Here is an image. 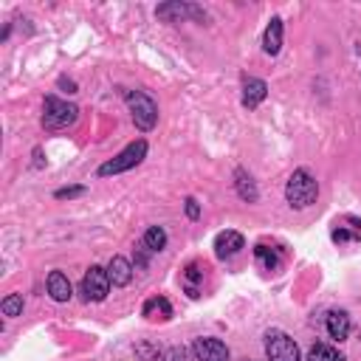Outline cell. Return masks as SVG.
<instances>
[{"label":"cell","instance_id":"6da1fadb","mask_svg":"<svg viewBox=\"0 0 361 361\" xmlns=\"http://www.w3.org/2000/svg\"><path fill=\"white\" fill-rule=\"evenodd\" d=\"M319 197V183L316 178L307 172V169H296L288 183H285V200L293 206V209H307L313 206Z\"/></svg>","mask_w":361,"mask_h":361},{"label":"cell","instance_id":"7a4b0ae2","mask_svg":"<svg viewBox=\"0 0 361 361\" xmlns=\"http://www.w3.org/2000/svg\"><path fill=\"white\" fill-rule=\"evenodd\" d=\"M124 99H127V107H130V113H133L135 127L144 130V133L152 130L155 121H158V104H155L147 93H141V90H127Z\"/></svg>","mask_w":361,"mask_h":361},{"label":"cell","instance_id":"3957f363","mask_svg":"<svg viewBox=\"0 0 361 361\" xmlns=\"http://www.w3.org/2000/svg\"><path fill=\"white\" fill-rule=\"evenodd\" d=\"M144 155H147V141H144V138H138V141H133L130 147H124V149H121L116 158L104 161V164L99 166V175H102V178H107V175L127 172V169L138 166V164L144 161Z\"/></svg>","mask_w":361,"mask_h":361},{"label":"cell","instance_id":"277c9868","mask_svg":"<svg viewBox=\"0 0 361 361\" xmlns=\"http://www.w3.org/2000/svg\"><path fill=\"white\" fill-rule=\"evenodd\" d=\"M79 116V107L76 104H68L56 96H48L45 99V107H42V127L45 130H62L68 124H73Z\"/></svg>","mask_w":361,"mask_h":361},{"label":"cell","instance_id":"5b68a950","mask_svg":"<svg viewBox=\"0 0 361 361\" xmlns=\"http://www.w3.org/2000/svg\"><path fill=\"white\" fill-rule=\"evenodd\" d=\"M265 355L268 361H299L296 341L282 330H268L265 336Z\"/></svg>","mask_w":361,"mask_h":361},{"label":"cell","instance_id":"8992f818","mask_svg":"<svg viewBox=\"0 0 361 361\" xmlns=\"http://www.w3.org/2000/svg\"><path fill=\"white\" fill-rule=\"evenodd\" d=\"M110 285H113V282H110V276H107V268L90 265L87 274L82 276V296H85V302H102V299L107 296Z\"/></svg>","mask_w":361,"mask_h":361},{"label":"cell","instance_id":"52a82bcc","mask_svg":"<svg viewBox=\"0 0 361 361\" xmlns=\"http://www.w3.org/2000/svg\"><path fill=\"white\" fill-rule=\"evenodd\" d=\"M192 353L197 361H228V347L220 338H195Z\"/></svg>","mask_w":361,"mask_h":361},{"label":"cell","instance_id":"ba28073f","mask_svg":"<svg viewBox=\"0 0 361 361\" xmlns=\"http://www.w3.org/2000/svg\"><path fill=\"white\" fill-rule=\"evenodd\" d=\"M240 248H245V240H243L240 231H220L214 237V254L220 259H228V257L240 254Z\"/></svg>","mask_w":361,"mask_h":361},{"label":"cell","instance_id":"9c48e42d","mask_svg":"<svg viewBox=\"0 0 361 361\" xmlns=\"http://www.w3.org/2000/svg\"><path fill=\"white\" fill-rule=\"evenodd\" d=\"M48 296L54 299V302H68L71 296H73V288H71V279L62 274V271H51L48 274Z\"/></svg>","mask_w":361,"mask_h":361},{"label":"cell","instance_id":"30bf717a","mask_svg":"<svg viewBox=\"0 0 361 361\" xmlns=\"http://www.w3.org/2000/svg\"><path fill=\"white\" fill-rule=\"evenodd\" d=\"M155 14L161 17V20H166V23H178V20H183V17H203L200 14V8H195V6H186V3H164V6H158L155 8Z\"/></svg>","mask_w":361,"mask_h":361},{"label":"cell","instance_id":"8fae6325","mask_svg":"<svg viewBox=\"0 0 361 361\" xmlns=\"http://www.w3.org/2000/svg\"><path fill=\"white\" fill-rule=\"evenodd\" d=\"M279 48H282V20L271 17V23L265 25V34H262V51L268 56H276Z\"/></svg>","mask_w":361,"mask_h":361},{"label":"cell","instance_id":"7c38bea8","mask_svg":"<svg viewBox=\"0 0 361 361\" xmlns=\"http://www.w3.org/2000/svg\"><path fill=\"white\" fill-rule=\"evenodd\" d=\"M265 93H268V85L262 79H257V76H248L243 82V107H248V110L257 107L265 99Z\"/></svg>","mask_w":361,"mask_h":361},{"label":"cell","instance_id":"4fadbf2b","mask_svg":"<svg viewBox=\"0 0 361 361\" xmlns=\"http://www.w3.org/2000/svg\"><path fill=\"white\" fill-rule=\"evenodd\" d=\"M107 276H110V282H113L116 288L130 285V279H133V265H130V259H127V257H113L110 265H107Z\"/></svg>","mask_w":361,"mask_h":361},{"label":"cell","instance_id":"5bb4252c","mask_svg":"<svg viewBox=\"0 0 361 361\" xmlns=\"http://www.w3.org/2000/svg\"><path fill=\"white\" fill-rule=\"evenodd\" d=\"M141 313H144V319H149V322H166V319L172 316V305H169L166 296H152V299L144 302Z\"/></svg>","mask_w":361,"mask_h":361},{"label":"cell","instance_id":"9a60e30c","mask_svg":"<svg viewBox=\"0 0 361 361\" xmlns=\"http://www.w3.org/2000/svg\"><path fill=\"white\" fill-rule=\"evenodd\" d=\"M327 333H330V338L344 341L350 336V316L344 310H330L327 313Z\"/></svg>","mask_w":361,"mask_h":361},{"label":"cell","instance_id":"2e32d148","mask_svg":"<svg viewBox=\"0 0 361 361\" xmlns=\"http://www.w3.org/2000/svg\"><path fill=\"white\" fill-rule=\"evenodd\" d=\"M254 254H257V262L265 268V271H276L279 265H282V257H279V251L276 248H268V245H257L254 248Z\"/></svg>","mask_w":361,"mask_h":361},{"label":"cell","instance_id":"e0dca14e","mask_svg":"<svg viewBox=\"0 0 361 361\" xmlns=\"http://www.w3.org/2000/svg\"><path fill=\"white\" fill-rule=\"evenodd\" d=\"M152 254H158V251H164L166 248V231L161 228V226H149L147 231H144V240H141Z\"/></svg>","mask_w":361,"mask_h":361},{"label":"cell","instance_id":"ac0fdd59","mask_svg":"<svg viewBox=\"0 0 361 361\" xmlns=\"http://www.w3.org/2000/svg\"><path fill=\"white\" fill-rule=\"evenodd\" d=\"M237 195L248 203L257 200V186H254V178L245 172V169H237Z\"/></svg>","mask_w":361,"mask_h":361},{"label":"cell","instance_id":"d6986e66","mask_svg":"<svg viewBox=\"0 0 361 361\" xmlns=\"http://www.w3.org/2000/svg\"><path fill=\"white\" fill-rule=\"evenodd\" d=\"M341 355L330 347V344H313L307 350V361H338Z\"/></svg>","mask_w":361,"mask_h":361},{"label":"cell","instance_id":"ffe728a7","mask_svg":"<svg viewBox=\"0 0 361 361\" xmlns=\"http://www.w3.org/2000/svg\"><path fill=\"white\" fill-rule=\"evenodd\" d=\"M0 310H3V316H8V319L20 316V313H23V296H20V293H8V296L0 302Z\"/></svg>","mask_w":361,"mask_h":361},{"label":"cell","instance_id":"44dd1931","mask_svg":"<svg viewBox=\"0 0 361 361\" xmlns=\"http://www.w3.org/2000/svg\"><path fill=\"white\" fill-rule=\"evenodd\" d=\"M82 192H85V186H68V189H56L54 197L56 200H65V197H79Z\"/></svg>","mask_w":361,"mask_h":361},{"label":"cell","instance_id":"7402d4cb","mask_svg":"<svg viewBox=\"0 0 361 361\" xmlns=\"http://www.w3.org/2000/svg\"><path fill=\"white\" fill-rule=\"evenodd\" d=\"M164 361H186V350L183 347H172L164 353Z\"/></svg>","mask_w":361,"mask_h":361},{"label":"cell","instance_id":"603a6c76","mask_svg":"<svg viewBox=\"0 0 361 361\" xmlns=\"http://www.w3.org/2000/svg\"><path fill=\"white\" fill-rule=\"evenodd\" d=\"M186 217H189V220H197V217H200V206H197L195 197H186Z\"/></svg>","mask_w":361,"mask_h":361},{"label":"cell","instance_id":"cb8c5ba5","mask_svg":"<svg viewBox=\"0 0 361 361\" xmlns=\"http://www.w3.org/2000/svg\"><path fill=\"white\" fill-rule=\"evenodd\" d=\"M338 361H344V358H338Z\"/></svg>","mask_w":361,"mask_h":361}]
</instances>
